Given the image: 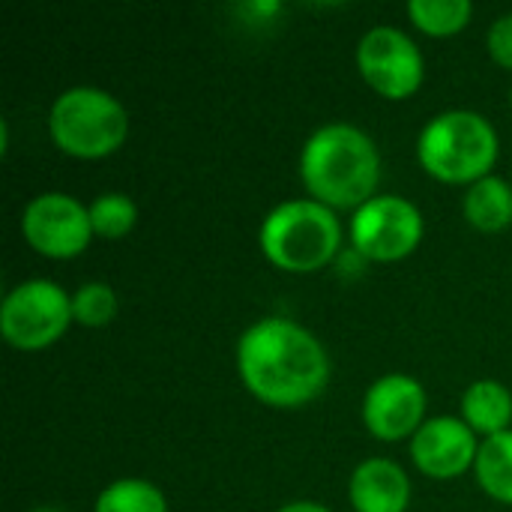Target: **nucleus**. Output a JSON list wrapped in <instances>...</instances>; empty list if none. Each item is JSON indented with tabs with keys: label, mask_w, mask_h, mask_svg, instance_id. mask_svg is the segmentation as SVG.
Listing matches in <instances>:
<instances>
[{
	"label": "nucleus",
	"mask_w": 512,
	"mask_h": 512,
	"mask_svg": "<svg viewBox=\"0 0 512 512\" xmlns=\"http://www.w3.org/2000/svg\"><path fill=\"white\" fill-rule=\"evenodd\" d=\"M93 512H168V501L150 480L123 477L102 489Z\"/></svg>",
	"instance_id": "16"
},
{
	"label": "nucleus",
	"mask_w": 512,
	"mask_h": 512,
	"mask_svg": "<svg viewBox=\"0 0 512 512\" xmlns=\"http://www.w3.org/2000/svg\"><path fill=\"white\" fill-rule=\"evenodd\" d=\"M276 512H333L327 510L324 504H315V501H294V504H285L282 510Z\"/></svg>",
	"instance_id": "21"
},
{
	"label": "nucleus",
	"mask_w": 512,
	"mask_h": 512,
	"mask_svg": "<svg viewBox=\"0 0 512 512\" xmlns=\"http://www.w3.org/2000/svg\"><path fill=\"white\" fill-rule=\"evenodd\" d=\"M48 129L60 150L72 156H105L117 150L126 138L129 117L117 96L99 87H69L63 90L51 111H48Z\"/></svg>",
	"instance_id": "5"
},
{
	"label": "nucleus",
	"mask_w": 512,
	"mask_h": 512,
	"mask_svg": "<svg viewBox=\"0 0 512 512\" xmlns=\"http://www.w3.org/2000/svg\"><path fill=\"white\" fill-rule=\"evenodd\" d=\"M510 99H512V90H510Z\"/></svg>",
	"instance_id": "23"
},
{
	"label": "nucleus",
	"mask_w": 512,
	"mask_h": 512,
	"mask_svg": "<svg viewBox=\"0 0 512 512\" xmlns=\"http://www.w3.org/2000/svg\"><path fill=\"white\" fill-rule=\"evenodd\" d=\"M477 432L459 417H432L411 438V456L417 468L435 480L465 474L477 462Z\"/></svg>",
	"instance_id": "11"
},
{
	"label": "nucleus",
	"mask_w": 512,
	"mask_h": 512,
	"mask_svg": "<svg viewBox=\"0 0 512 512\" xmlns=\"http://www.w3.org/2000/svg\"><path fill=\"white\" fill-rule=\"evenodd\" d=\"M357 66L363 78L390 99L411 96L423 81V54L417 42L393 24H378L363 33Z\"/></svg>",
	"instance_id": "8"
},
{
	"label": "nucleus",
	"mask_w": 512,
	"mask_h": 512,
	"mask_svg": "<svg viewBox=\"0 0 512 512\" xmlns=\"http://www.w3.org/2000/svg\"><path fill=\"white\" fill-rule=\"evenodd\" d=\"M237 369L243 384L276 408L315 399L330 378V360L318 336L288 318L255 321L237 342Z\"/></svg>",
	"instance_id": "1"
},
{
	"label": "nucleus",
	"mask_w": 512,
	"mask_h": 512,
	"mask_svg": "<svg viewBox=\"0 0 512 512\" xmlns=\"http://www.w3.org/2000/svg\"><path fill=\"white\" fill-rule=\"evenodd\" d=\"M489 51L501 66L512 69V12L492 21V27H489Z\"/></svg>",
	"instance_id": "20"
},
{
	"label": "nucleus",
	"mask_w": 512,
	"mask_h": 512,
	"mask_svg": "<svg viewBox=\"0 0 512 512\" xmlns=\"http://www.w3.org/2000/svg\"><path fill=\"white\" fill-rule=\"evenodd\" d=\"M474 471H477L480 486L492 498L512 504V429L498 432L480 444Z\"/></svg>",
	"instance_id": "15"
},
{
	"label": "nucleus",
	"mask_w": 512,
	"mask_h": 512,
	"mask_svg": "<svg viewBox=\"0 0 512 512\" xmlns=\"http://www.w3.org/2000/svg\"><path fill=\"white\" fill-rule=\"evenodd\" d=\"M417 156L429 174L447 183H477L498 159V132L483 114L453 108L423 126Z\"/></svg>",
	"instance_id": "4"
},
{
	"label": "nucleus",
	"mask_w": 512,
	"mask_h": 512,
	"mask_svg": "<svg viewBox=\"0 0 512 512\" xmlns=\"http://www.w3.org/2000/svg\"><path fill=\"white\" fill-rule=\"evenodd\" d=\"M72 318V297L57 282L27 279L3 297L0 333L9 345L33 351L57 342Z\"/></svg>",
	"instance_id": "6"
},
{
	"label": "nucleus",
	"mask_w": 512,
	"mask_h": 512,
	"mask_svg": "<svg viewBox=\"0 0 512 512\" xmlns=\"http://www.w3.org/2000/svg\"><path fill=\"white\" fill-rule=\"evenodd\" d=\"M21 231L24 240L42 255L72 258L90 243L93 222L90 210L78 198L66 192H42L27 201L21 213Z\"/></svg>",
	"instance_id": "9"
},
{
	"label": "nucleus",
	"mask_w": 512,
	"mask_h": 512,
	"mask_svg": "<svg viewBox=\"0 0 512 512\" xmlns=\"http://www.w3.org/2000/svg\"><path fill=\"white\" fill-rule=\"evenodd\" d=\"M462 414H465V423L486 438L507 432L512 420L510 390L492 378L474 381L462 396Z\"/></svg>",
	"instance_id": "13"
},
{
	"label": "nucleus",
	"mask_w": 512,
	"mask_h": 512,
	"mask_svg": "<svg viewBox=\"0 0 512 512\" xmlns=\"http://www.w3.org/2000/svg\"><path fill=\"white\" fill-rule=\"evenodd\" d=\"M30 512H63V510H57V507H36V510H30Z\"/></svg>",
	"instance_id": "22"
},
{
	"label": "nucleus",
	"mask_w": 512,
	"mask_h": 512,
	"mask_svg": "<svg viewBox=\"0 0 512 512\" xmlns=\"http://www.w3.org/2000/svg\"><path fill=\"white\" fill-rule=\"evenodd\" d=\"M87 210H90L93 234H99L105 240H117V237L129 234L138 219L135 201L123 192H102L93 198V204Z\"/></svg>",
	"instance_id": "18"
},
{
	"label": "nucleus",
	"mask_w": 512,
	"mask_h": 512,
	"mask_svg": "<svg viewBox=\"0 0 512 512\" xmlns=\"http://www.w3.org/2000/svg\"><path fill=\"white\" fill-rule=\"evenodd\" d=\"M474 6L471 0H408V15L411 21L435 36L456 33L468 24Z\"/></svg>",
	"instance_id": "17"
},
{
	"label": "nucleus",
	"mask_w": 512,
	"mask_h": 512,
	"mask_svg": "<svg viewBox=\"0 0 512 512\" xmlns=\"http://www.w3.org/2000/svg\"><path fill=\"white\" fill-rule=\"evenodd\" d=\"M465 216L480 231H501L512 222V186L504 177L486 174L465 192Z\"/></svg>",
	"instance_id": "14"
},
{
	"label": "nucleus",
	"mask_w": 512,
	"mask_h": 512,
	"mask_svg": "<svg viewBox=\"0 0 512 512\" xmlns=\"http://www.w3.org/2000/svg\"><path fill=\"white\" fill-rule=\"evenodd\" d=\"M72 315L87 327L108 324L117 315V294L105 282H87L72 294Z\"/></svg>",
	"instance_id": "19"
},
{
	"label": "nucleus",
	"mask_w": 512,
	"mask_h": 512,
	"mask_svg": "<svg viewBox=\"0 0 512 512\" xmlns=\"http://www.w3.org/2000/svg\"><path fill=\"white\" fill-rule=\"evenodd\" d=\"M426 411V390L411 375H384L378 378L363 399V420L369 432L381 441H399L414 438V432L423 426Z\"/></svg>",
	"instance_id": "10"
},
{
	"label": "nucleus",
	"mask_w": 512,
	"mask_h": 512,
	"mask_svg": "<svg viewBox=\"0 0 512 512\" xmlns=\"http://www.w3.org/2000/svg\"><path fill=\"white\" fill-rule=\"evenodd\" d=\"M300 174L315 201L327 207H360L375 198L381 153L360 126L327 123L303 144Z\"/></svg>",
	"instance_id": "2"
},
{
	"label": "nucleus",
	"mask_w": 512,
	"mask_h": 512,
	"mask_svg": "<svg viewBox=\"0 0 512 512\" xmlns=\"http://www.w3.org/2000/svg\"><path fill=\"white\" fill-rule=\"evenodd\" d=\"M261 249L264 255L294 273H309L339 252L342 225L333 207L315 198H291L276 204L261 222Z\"/></svg>",
	"instance_id": "3"
},
{
	"label": "nucleus",
	"mask_w": 512,
	"mask_h": 512,
	"mask_svg": "<svg viewBox=\"0 0 512 512\" xmlns=\"http://www.w3.org/2000/svg\"><path fill=\"white\" fill-rule=\"evenodd\" d=\"M348 495L357 512H405L411 501V483L396 462L366 459L354 468Z\"/></svg>",
	"instance_id": "12"
},
{
	"label": "nucleus",
	"mask_w": 512,
	"mask_h": 512,
	"mask_svg": "<svg viewBox=\"0 0 512 512\" xmlns=\"http://www.w3.org/2000/svg\"><path fill=\"white\" fill-rule=\"evenodd\" d=\"M423 237V216L402 195H375L351 216V240L363 258L399 261Z\"/></svg>",
	"instance_id": "7"
}]
</instances>
